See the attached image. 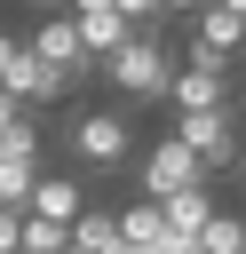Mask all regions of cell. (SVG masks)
<instances>
[{
    "mask_svg": "<svg viewBox=\"0 0 246 254\" xmlns=\"http://www.w3.org/2000/svg\"><path fill=\"white\" fill-rule=\"evenodd\" d=\"M103 79H111L127 103H167V87H175V56H167V40H159L151 24H135V32L103 56Z\"/></svg>",
    "mask_w": 246,
    "mask_h": 254,
    "instance_id": "6da1fadb",
    "label": "cell"
},
{
    "mask_svg": "<svg viewBox=\"0 0 246 254\" xmlns=\"http://www.w3.org/2000/svg\"><path fill=\"white\" fill-rule=\"evenodd\" d=\"M63 143H71V159L79 167H127V151H135V135H127V111H71L63 119Z\"/></svg>",
    "mask_w": 246,
    "mask_h": 254,
    "instance_id": "7a4b0ae2",
    "label": "cell"
},
{
    "mask_svg": "<svg viewBox=\"0 0 246 254\" xmlns=\"http://www.w3.org/2000/svg\"><path fill=\"white\" fill-rule=\"evenodd\" d=\"M167 103H175V111H214V103H230V56H214L206 40H190V56L175 64Z\"/></svg>",
    "mask_w": 246,
    "mask_h": 254,
    "instance_id": "3957f363",
    "label": "cell"
},
{
    "mask_svg": "<svg viewBox=\"0 0 246 254\" xmlns=\"http://www.w3.org/2000/svg\"><path fill=\"white\" fill-rule=\"evenodd\" d=\"M175 135H183L214 175L238 167V111H230V103H214V111H175Z\"/></svg>",
    "mask_w": 246,
    "mask_h": 254,
    "instance_id": "277c9868",
    "label": "cell"
},
{
    "mask_svg": "<svg viewBox=\"0 0 246 254\" xmlns=\"http://www.w3.org/2000/svg\"><path fill=\"white\" fill-rule=\"evenodd\" d=\"M190 183H214V167H206V159L167 127V135L143 151V190H151V198H167V190H190Z\"/></svg>",
    "mask_w": 246,
    "mask_h": 254,
    "instance_id": "5b68a950",
    "label": "cell"
},
{
    "mask_svg": "<svg viewBox=\"0 0 246 254\" xmlns=\"http://www.w3.org/2000/svg\"><path fill=\"white\" fill-rule=\"evenodd\" d=\"M0 87H8L16 103H32V111H40V103H63V95H71V79H63V71H56V64H48V56L32 48V40H24V56H16L8 71H0Z\"/></svg>",
    "mask_w": 246,
    "mask_h": 254,
    "instance_id": "8992f818",
    "label": "cell"
},
{
    "mask_svg": "<svg viewBox=\"0 0 246 254\" xmlns=\"http://www.w3.org/2000/svg\"><path fill=\"white\" fill-rule=\"evenodd\" d=\"M159 206H167V246H183V238H198V230H206V214H214V183H190V190H167Z\"/></svg>",
    "mask_w": 246,
    "mask_h": 254,
    "instance_id": "52a82bcc",
    "label": "cell"
},
{
    "mask_svg": "<svg viewBox=\"0 0 246 254\" xmlns=\"http://www.w3.org/2000/svg\"><path fill=\"white\" fill-rule=\"evenodd\" d=\"M190 40H206L214 56H238V48H246V16H238L230 0H206L198 24H190Z\"/></svg>",
    "mask_w": 246,
    "mask_h": 254,
    "instance_id": "ba28073f",
    "label": "cell"
},
{
    "mask_svg": "<svg viewBox=\"0 0 246 254\" xmlns=\"http://www.w3.org/2000/svg\"><path fill=\"white\" fill-rule=\"evenodd\" d=\"M79 206H87V190H79L71 175H48V167H40V183H32V214H56V222H71Z\"/></svg>",
    "mask_w": 246,
    "mask_h": 254,
    "instance_id": "9c48e42d",
    "label": "cell"
},
{
    "mask_svg": "<svg viewBox=\"0 0 246 254\" xmlns=\"http://www.w3.org/2000/svg\"><path fill=\"white\" fill-rule=\"evenodd\" d=\"M119 222H127V238H135V246H167V206H159L151 190H143L135 206H119Z\"/></svg>",
    "mask_w": 246,
    "mask_h": 254,
    "instance_id": "30bf717a",
    "label": "cell"
},
{
    "mask_svg": "<svg viewBox=\"0 0 246 254\" xmlns=\"http://www.w3.org/2000/svg\"><path fill=\"white\" fill-rule=\"evenodd\" d=\"M40 151H48V135L32 127V111H16V119L0 127V159H24V167H40Z\"/></svg>",
    "mask_w": 246,
    "mask_h": 254,
    "instance_id": "8fae6325",
    "label": "cell"
},
{
    "mask_svg": "<svg viewBox=\"0 0 246 254\" xmlns=\"http://www.w3.org/2000/svg\"><path fill=\"white\" fill-rule=\"evenodd\" d=\"M71 246V222H56V214H32L24 206V254H63Z\"/></svg>",
    "mask_w": 246,
    "mask_h": 254,
    "instance_id": "7c38bea8",
    "label": "cell"
},
{
    "mask_svg": "<svg viewBox=\"0 0 246 254\" xmlns=\"http://www.w3.org/2000/svg\"><path fill=\"white\" fill-rule=\"evenodd\" d=\"M198 246H206V254H246V214H222V206H214L206 230H198Z\"/></svg>",
    "mask_w": 246,
    "mask_h": 254,
    "instance_id": "4fadbf2b",
    "label": "cell"
},
{
    "mask_svg": "<svg viewBox=\"0 0 246 254\" xmlns=\"http://www.w3.org/2000/svg\"><path fill=\"white\" fill-rule=\"evenodd\" d=\"M0 254H24V206L0 198Z\"/></svg>",
    "mask_w": 246,
    "mask_h": 254,
    "instance_id": "5bb4252c",
    "label": "cell"
},
{
    "mask_svg": "<svg viewBox=\"0 0 246 254\" xmlns=\"http://www.w3.org/2000/svg\"><path fill=\"white\" fill-rule=\"evenodd\" d=\"M119 8H127L135 24H159V16H167V0H119Z\"/></svg>",
    "mask_w": 246,
    "mask_h": 254,
    "instance_id": "9a60e30c",
    "label": "cell"
},
{
    "mask_svg": "<svg viewBox=\"0 0 246 254\" xmlns=\"http://www.w3.org/2000/svg\"><path fill=\"white\" fill-rule=\"evenodd\" d=\"M16 56H24V40H16V32H0V71H8Z\"/></svg>",
    "mask_w": 246,
    "mask_h": 254,
    "instance_id": "2e32d148",
    "label": "cell"
},
{
    "mask_svg": "<svg viewBox=\"0 0 246 254\" xmlns=\"http://www.w3.org/2000/svg\"><path fill=\"white\" fill-rule=\"evenodd\" d=\"M230 8H238V16H246V0H230Z\"/></svg>",
    "mask_w": 246,
    "mask_h": 254,
    "instance_id": "e0dca14e",
    "label": "cell"
}]
</instances>
